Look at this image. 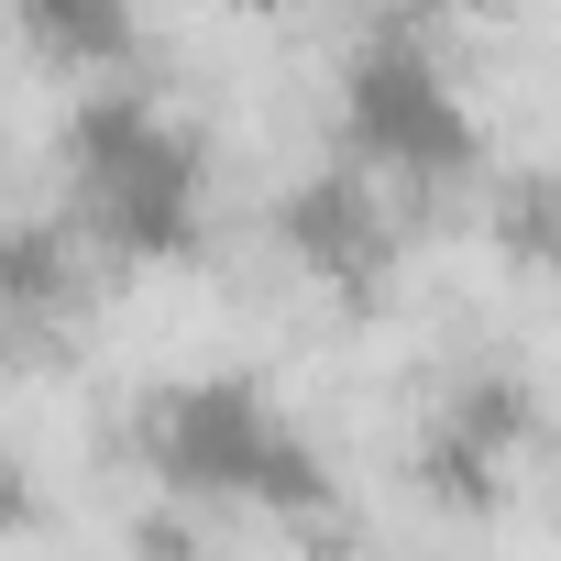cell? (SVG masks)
<instances>
[{
    "instance_id": "1",
    "label": "cell",
    "mask_w": 561,
    "mask_h": 561,
    "mask_svg": "<svg viewBox=\"0 0 561 561\" xmlns=\"http://www.w3.org/2000/svg\"><path fill=\"white\" fill-rule=\"evenodd\" d=\"M144 462L165 473L176 506H275V517H331V473L298 440V419L264 386H176L144 419Z\"/></svg>"
},
{
    "instance_id": "4",
    "label": "cell",
    "mask_w": 561,
    "mask_h": 561,
    "mask_svg": "<svg viewBox=\"0 0 561 561\" xmlns=\"http://www.w3.org/2000/svg\"><path fill=\"white\" fill-rule=\"evenodd\" d=\"M275 242H287V264L309 275L320 298H342V309H364L386 275H397V209H386V187L364 176V165H309L287 198H275Z\"/></svg>"
},
{
    "instance_id": "9",
    "label": "cell",
    "mask_w": 561,
    "mask_h": 561,
    "mask_svg": "<svg viewBox=\"0 0 561 561\" xmlns=\"http://www.w3.org/2000/svg\"><path fill=\"white\" fill-rule=\"evenodd\" d=\"M220 12H242V23H275V12H298V0H220Z\"/></svg>"
},
{
    "instance_id": "2",
    "label": "cell",
    "mask_w": 561,
    "mask_h": 561,
    "mask_svg": "<svg viewBox=\"0 0 561 561\" xmlns=\"http://www.w3.org/2000/svg\"><path fill=\"white\" fill-rule=\"evenodd\" d=\"M67 165H78V231H100L122 264H176L198 253L209 220V154L187 122H165L154 100L111 89L67 122Z\"/></svg>"
},
{
    "instance_id": "6",
    "label": "cell",
    "mask_w": 561,
    "mask_h": 561,
    "mask_svg": "<svg viewBox=\"0 0 561 561\" xmlns=\"http://www.w3.org/2000/svg\"><path fill=\"white\" fill-rule=\"evenodd\" d=\"M0 12L67 67H122L133 56V0H0Z\"/></svg>"
},
{
    "instance_id": "7",
    "label": "cell",
    "mask_w": 561,
    "mask_h": 561,
    "mask_svg": "<svg viewBox=\"0 0 561 561\" xmlns=\"http://www.w3.org/2000/svg\"><path fill=\"white\" fill-rule=\"evenodd\" d=\"M495 242H506L517 264L550 253V176H506V187H495Z\"/></svg>"
},
{
    "instance_id": "8",
    "label": "cell",
    "mask_w": 561,
    "mask_h": 561,
    "mask_svg": "<svg viewBox=\"0 0 561 561\" xmlns=\"http://www.w3.org/2000/svg\"><path fill=\"white\" fill-rule=\"evenodd\" d=\"M0 528H34V473L0 451Z\"/></svg>"
},
{
    "instance_id": "5",
    "label": "cell",
    "mask_w": 561,
    "mask_h": 561,
    "mask_svg": "<svg viewBox=\"0 0 561 561\" xmlns=\"http://www.w3.org/2000/svg\"><path fill=\"white\" fill-rule=\"evenodd\" d=\"M78 298V220H0V320H56Z\"/></svg>"
},
{
    "instance_id": "10",
    "label": "cell",
    "mask_w": 561,
    "mask_h": 561,
    "mask_svg": "<svg viewBox=\"0 0 561 561\" xmlns=\"http://www.w3.org/2000/svg\"><path fill=\"white\" fill-rule=\"evenodd\" d=\"M408 12H495V0H408Z\"/></svg>"
},
{
    "instance_id": "3",
    "label": "cell",
    "mask_w": 561,
    "mask_h": 561,
    "mask_svg": "<svg viewBox=\"0 0 561 561\" xmlns=\"http://www.w3.org/2000/svg\"><path fill=\"white\" fill-rule=\"evenodd\" d=\"M342 165H364L375 187L397 176H462L473 165V111L451 89V67L419 34H375L342 67Z\"/></svg>"
}]
</instances>
